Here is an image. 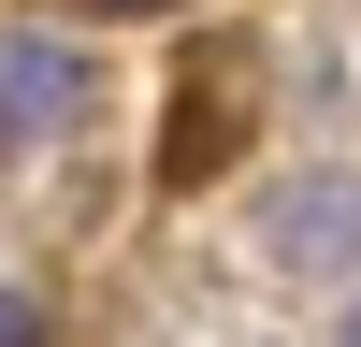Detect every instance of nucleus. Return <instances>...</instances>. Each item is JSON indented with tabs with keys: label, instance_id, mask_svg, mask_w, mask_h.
Instances as JSON below:
<instances>
[{
	"label": "nucleus",
	"instance_id": "nucleus-1",
	"mask_svg": "<svg viewBox=\"0 0 361 347\" xmlns=\"http://www.w3.org/2000/svg\"><path fill=\"white\" fill-rule=\"evenodd\" d=\"M87 102H102V58H87V44H58V29H0V145L87 130Z\"/></svg>",
	"mask_w": 361,
	"mask_h": 347
},
{
	"label": "nucleus",
	"instance_id": "nucleus-2",
	"mask_svg": "<svg viewBox=\"0 0 361 347\" xmlns=\"http://www.w3.org/2000/svg\"><path fill=\"white\" fill-rule=\"evenodd\" d=\"M260 246H275V275H347L361 260V174H289Z\"/></svg>",
	"mask_w": 361,
	"mask_h": 347
},
{
	"label": "nucleus",
	"instance_id": "nucleus-4",
	"mask_svg": "<svg viewBox=\"0 0 361 347\" xmlns=\"http://www.w3.org/2000/svg\"><path fill=\"white\" fill-rule=\"evenodd\" d=\"M116 15H159V0H116Z\"/></svg>",
	"mask_w": 361,
	"mask_h": 347
},
{
	"label": "nucleus",
	"instance_id": "nucleus-3",
	"mask_svg": "<svg viewBox=\"0 0 361 347\" xmlns=\"http://www.w3.org/2000/svg\"><path fill=\"white\" fill-rule=\"evenodd\" d=\"M0 347H44V289H15V275H0Z\"/></svg>",
	"mask_w": 361,
	"mask_h": 347
},
{
	"label": "nucleus",
	"instance_id": "nucleus-5",
	"mask_svg": "<svg viewBox=\"0 0 361 347\" xmlns=\"http://www.w3.org/2000/svg\"><path fill=\"white\" fill-rule=\"evenodd\" d=\"M347 347H361V304H347Z\"/></svg>",
	"mask_w": 361,
	"mask_h": 347
}]
</instances>
